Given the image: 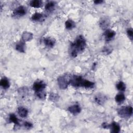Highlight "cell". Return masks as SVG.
I'll use <instances>...</instances> for the list:
<instances>
[{"label":"cell","mask_w":133,"mask_h":133,"mask_svg":"<svg viewBox=\"0 0 133 133\" xmlns=\"http://www.w3.org/2000/svg\"><path fill=\"white\" fill-rule=\"evenodd\" d=\"M86 46V42L84 37L81 35L78 36L74 42L70 46V54L73 58L76 57L78 52L83 51Z\"/></svg>","instance_id":"cell-1"},{"label":"cell","mask_w":133,"mask_h":133,"mask_svg":"<svg viewBox=\"0 0 133 133\" xmlns=\"http://www.w3.org/2000/svg\"><path fill=\"white\" fill-rule=\"evenodd\" d=\"M85 79L80 76L73 75L69 79V83L75 87H83Z\"/></svg>","instance_id":"cell-2"},{"label":"cell","mask_w":133,"mask_h":133,"mask_svg":"<svg viewBox=\"0 0 133 133\" xmlns=\"http://www.w3.org/2000/svg\"><path fill=\"white\" fill-rule=\"evenodd\" d=\"M118 114L122 117H128L132 114V108L130 106L123 107L118 111Z\"/></svg>","instance_id":"cell-3"},{"label":"cell","mask_w":133,"mask_h":133,"mask_svg":"<svg viewBox=\"0 0 133 133\" xmlns=\"http://www.w3.org/2000/svg\"><path fill=\"white\" fill-rule=\"evenodd\" d=\"M26 11H27V10L26 7L23 6H20L14 11L13 16L16 17H22L26 14Z\"/></svg>","instance_id":"cell-4"},{"label":"cell","mask_w":133,"mask_h":133,"mask_svg":"<svg viewBox=\"0 0 133 133\" xmlns=\"http://www.w3.org/2000/svg\"><path fill=\"white\" fill-rule=\"evenodd\" d=\"M46 87V84L42 81H37L33 85V89L35 91L44 90Z\"/></svg>","instance_id":"cell-5"},{"label":"cell","mask_w":133,"mask_h":133,"mask_svg":"<svg viewBox=\"0 0 133 133\" xmlns=\"http://www.w3.org/2000/svg\"><path fill=\"white\" fill-rule=\"evenodd\" d=\"M58 84L61 89H65L68 87V84H69V81L65 78L64 76H60L57 79Z\"/></svg>","instance_id":"cell-6"},{"label":"cell","mask_w":133,"mask_h":133,"mask_svg":"<svg viewBox=\"0 0 133 133\" xmlns=\"http://www.w3.org/2000/svg\"><path fill=\"white\" fill-rule=\"evenodd\" d=\"M115 32L113 31V30H107L104 33V38L106 41L107 42H109L110 41H111L115 36Z\"/></svg>","instance_id":"cell-7"},{"label":"cell","mask_w":133,"mask_h":133,"mask_svg":"<svg viewBox=\"0 0 133 133\" xmlns=\"http://www.w3.org/2000/svg\"><path fill=\"white\" fill-rule=\"evenodd\" d=\"M107 97L104 95L101 94H99L96 96H95V101L98 104H103L105 102V101L107 100Z\"/></svg>","instance_id":"cell-8"},{"label":"cell","mask_w":133,"mask_h":133,"mask_svg":"<svg viewBox=\"0 0 133 133\" xmlns=\"http://www.w3.org/2000/svg\"><path fill=\"white\" fill-rule=\"evenodd\" d=\"M68 110L71 113L74 115H76L80 113L81 111V108L78 105L75 104L70 107L68 108Z\"/></svg>","instance_id":"cell-9"},{"label":"cell","mask_w":133,"mask_h":133,"mask_svg":"<svg viewBox=\"0 0 133 133\" xmlns=\"http://www.w3.org/2000/svg\"><path fill=\"white\" fill-rule=\"evenodd\" d=\"M44 43L45 44V45L49 48H51L55 44V41L54 38H52L51 37H46L43 40Z\"/></svg>","instance_id":"cell-10"},{"label":"cell","mask_w":133,"mask_h":133,"mask_svg":"<svg viewBox=\"0 0 133 133\" xmlns=\"http://www.w3.org/2000/svg\"><path fill=\"white\" fill-rule=\"evenodd\" d=\"M110 128L111 129V131L114 133H118L120 131V126L116 122H113L111 125H110Z\"/></svg>","instance_id":"cell-11"},{"label":"cell","mask_w":133,"mask_h":133,"mask_svg":"<svg viewBox=\"0 0 133 133\" xmlns=\"http://www.w3.org/2000/svg\"><path fill=\"white\" fill-rule=\"evenodd\" d=\"M18 113L21 117H25L28 114V111L23 107H19L18 108Z\"/></svg>","instance_id":"cell-12"},{"label":"cell","mask_w":133,"mask_h":133,"mask_svg":"<svg viewBox=\"0 0 133 133\" xmlns=\"http://www.w3.org/2000/svg\"><path fill=\"white\" fill-rule=\"evenodd\" d=\"M32 38H33V34L30 32H23L22 35V41H23L24 42L29 41L31 39H32Z\"/></svg>","instance_id":"cell-13"},{"label":"cell","mask_w":133,"mask_h":133,"mask_svg":"<svg viewBox=\"0 0 133 133\" xmlns=\"http://www.w3.org/2000/svg\"><path fill=\"white\" fill-rule=\"evenodd\" d=\"M16 49L17 50L21 52H24L25 43L23 41H20L16 45Z\"/></svg>","instance_id":"cell-14"},{"label":"cell","mask_w":133,"mask_h":133,"mask_svg":"<svg viewBox=\"0 0 133 133\" xmlns=\"http://www.w3.org/2000/svg\"><path fill=\"white\" fill-rule=\"evenodd\" d=\"M0 85L5 89H7L10 86L9 82L6 77H3L0 81Z\"/></svg>","instance_id":"cell-15"},{"label":"cell","mask_w":133,"mask_h":133,"mask_svg":"<svg viewBox=\"0 0 133 133\" xmlns=\"http://www.w3.org/2000/svg\"><path fill=\"white\" fill-rule=\"evenodd\" d=\"M110 22L109 21V20L105 18H103L99 22V24H100V26L103 29V30H105L107 29L109 25Z\"/></svg>","instance_id":"cell-16"},{"label":"cell","mask_w":133,"mask_h":133,"mask_svg":"<svg viewBox=\"0 0 133 133\" xmlns=\"http://www.w3.org/2000/svg\"><path fill=\"white\" fill-rule=\"evenodd\" d=\"M43 18H44V15L42 14L38 13V12H36L31 17L32 20L35 21H41V20H43Z\"/></svg>","instance_id":"cell-17"},{"label":"cell","mask_w":133,"mask_h":133,"mask_svg":"<svg viewBox=\"0 0 133 133\" xmlns=\"http://www.w3.org/2000/svg\"><path fill=\"white\" fill-rule=\"evenodd\" d=\"M55 4H56L55 2H54L53 1L48 2L45 5V9L49 11H52L55 8Z\"/></svg>","instance_id":"cell-18"},{"label":"cell","mask_w":133,"mask_h":133,"mask_svg":"<svg viewBox=\"0 0 133 133\" xmlns=\"http://www.w3.org/2000/svg\"><path fill=\"white\" fill-rule=\"evenodd\" d=\"M65 28L68 29V30H71L72 29H73L75 26V22L70 19L67 20L65 22Z\"/></svg>","instance_id":"cell-19"},{"label":"cell","mask_w":133,"mask_h":133,"mask_svg":"<svg viewBox=\"0 0 133 133\" xmlns=\"http://www.w3.org/2000/svg\"><path fill=\"white\" fill-rule=\"evenodd\" d=\"M30 5L34 8H39L42 5V2L39 0L31 1L30 2Z\"/></svg>","instance_id":"cell-20"},{"label":"cell","mask_w":133,"mask_h":133,"mask_svg":"<svg viewBox=\"0 0 133 133\" xmlns=\"http://www.w3.org/2000/svg\"><path fill=\"white\" fill-rule=\"evenodd\" d=\"M9 119L10 122L14 123L16 125H19L20 124L19 120L18 119V118L16 117V116L14 114H11L9 115Z\"/></svg>","instance_id":"cell-21"},{"label":"cell","mask_w":133,"mask_h":133,"mask_svg":"<svg viewBox=\"0 0 133 133\" xmlns=\"http://www.w3.org/2000/svg\"><path fill=\"white\" fill-rule=\"evenodd\" d=\"M125 99V97L123 94H119L116 95L115 97V100L117 103H121L123 102Z\"/></svg>","instance_id":"cell-22"},{"label":"cell","mask_w":133,"mask_h":133,"mask_svg":"<svg viewBox=\"0 0 133 133\" xmlns=\"http://www.w3.org/2000/svg\"><path fill=\"white\" fill-rule=\"evenodd\" d=\"M116 88L118 90L121 91H124L126 89V85L124 82H119L116 85Z\"/></svg>","instance_id":"cell-23"},{"label":"cell","mask_w":133,"mask_h":133,"mask_svg":"<svg viewBox=\"0 0 133 133\" xmlns=\"http://www.w3.org/2000/svg\"><path fill=\"white\" fill-rule=\"evenodd\" d=\"M37 97H38V98H39L40 99L43 100L45 99L46 96V93L45 92V91L44 90H41V91H38L37 92H35Z\"/></svg>","instance_id":"cell-24"},{"label":"cell","mask_w":133,"mask_h":133,"mask_svg":"<svg viewBox=\"0 0 133 133\" xmlns=\"http://www.w3.org/2000/svg\"><path fill=\"white\" fill-rule=\"evenodd\" d=\"M127 33L129 37V38L132 41V35H133V31L132 28H129L127 30Z\"/></svg>","instance_id":"cell-25"},{"label":"cell","mask_w":133,"mask_h":133,"mask_svg":"<svg viewBox=\"0 0 133 133\" xmlns=\"http://www.w3.org/2000/svg\"><path fill=\"white\" fill-rule=\"evenodd\" d=\"M58 98V96L57 95H56L55 94H52L50 95V96H49V98H50L51 100H57Z\"/></svg>","instance_id":"cell-26"},{"label":"cell","mask_w":133,"mask_h":133,"mask_svg":"<svg viewBox=\"0 0 133 133\" xmlns=\"http://www.w3.org/2000/svg\"><path fill=\"white\" fill-rule=\"evenodd\" d=\"M24 126L26 128H31L32 127V124L31 123L28 122H25L24 123Z\"/></svg>","instance_id":"cell-27"},{"label":"cell","mask_w":133,"mask_h":133,"mask_svg":"<svg viewBox=\"0 0 133 133\" xmlns=\"http://www.w3.org/2000/svg\"><path fill=\"white\" fill-rule=\"evenodd\" d=\"M102 127H103V128L107 129V128H110V125L108 124H107V123H103L102 125Z\"/></svg>","instance_id":"cell-28"},{"label":"cell","mask_w":133,"mask_h":133,"mask_svg":"<svg viewBox=\"0 0 133 133\" xmlns=\"http://www.w3.org/2000/svg\"><path fill=\"white\" fill-rule=\"evenodd\" d=\"M95 4H101L103 2L102 1H101V0H98V1H95L94 2Z\"/></svg>","instance_id":"cell-29"}]
</instances>
